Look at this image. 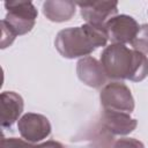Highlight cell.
<instances>
[{
    "mask_svg": "<svg viewBox=\"0 0 148 148\" xmlns=\"http://www.w3.org/2000/svg\"><path fill=\"white\" fill-rule=\"evenodd\" d=\"M101 64L109 79L140 82L148 76L146 54L123 44H110L101 54Z\"/></svg>",
    "mask_w": 148,
    "mask_h": 148,
    "instance_id": "obj_1",
    "label": "cell"
},
{
    "mask_svg": "<svg viewBox=\"0 0 148 148\" xmlns=\"http://www.w3.org/2000/svg\"><path fill=\"white\" fill-rule=\"evenodd\" d=\"M108 39L109 36L104 25L86 23L60 30L56 36L54 46L64 58H84L96 49L105 46Z\"/></svg>",
    "mask_w": 148,
    "mask_h": 148,
    "instance_id": "obj_2",
    "label": "cell"
},
{
    "mask_svg": "<svg viewBox=\"0 0 148 148\" xmlns=\"http://www.w3.org/2000/svg\"><path fill=\"white\" fill-rule=\"evenodd\" d=\"M5 8L7 14L3 20L16 36L31 31L38 16V12L31 1H7L5 2Z\"/></svg>",
    "mask_w": 148,
    "mask_h": 148,
    "instance_id": "obj_3",
    "label": "cell"
},
{
    "mask_svg": "<svg viewBox=\"0 0 148 148\" xmlns=\"http://www.w3.org/2000/svg\"><path fill=\"white\" fill-rule=\"evenodd\" d=\"M99 101L103 110L132 113L134 111V98L130 88L123 82L106 83L99 94Z\"/></svg>",
    "mask_w": 148,
    "mask_h": 148,
    "instance_id": "obj_4",
    "label": "cell"
},
{
    "mask_svg": "<svg viewBox=\"0 0 148 148\" xmlns=\"http://www.w3.org/2000/svg\"><path fill=\"white\" fill-rule=\"evenodd\" d=\"M17 128L23 140L31 143L42 141L51 134L50 120L40 113L28 112L23 114L17 121Z\"/></svg>",
    "mask_w": 148,
    "mask_h": 148,
    "instance_id": "obj_5",
    "label": "cell"
},
{
    "mask_svg": "<svg viewBox=\"0 0 148 148\" xmlns=\"http://www.w3.org/2000/svg\"><path fill=\"white\" fill-rule=\"evenodd\" d=\"M109 39L112 44H127L132 43L134 37L136 36L140 25L138 22L130 15H116L111 17L104 24Z\"/></svg>",
    "mask_w": 148,
    "mask_h": 148,
    "instance_id": "obj_6",
    "label": "cell"
},
{
    "mask_svg": "<svg viewBox=\"0 0 148 148\" xmlns=\"http://www.w3.org/2000/svg\"><path fill=\"white\" fill-rule=\"evenodd\" d=\"M81 16L87 23L104 25L111 17L118 13L117 1H79Z\"/></svg>",
    "mask_w": 148,
    "mask_h": 148,
    "instance_id": "obj_7",
    "label": "cell"
},
{
    "mask_svg": "<svg viewBox=\"0 0 148 148\" xmlns=\"http://www.w3.org/2000/svg\"><path fill=\"white\" fill-rule=\"evenodd\" d=\"M76 74L80 81H82L88 87L99 89L106 84L108 76L105 71L96 58L84 57L81 58L76 64Z\"/></svg>",
    "mask_w": 148,
    "mask_h": 148,
    "instance_id": "obj_8",
    "label": "cell"
},
{
    "mask_svg": "<svg viewBox=\"0 0 148 148\" xmlns=\"http://www.w3.org/2000/svg\"><path fill=\"white\" fill-rule=\"evenodd\" d=\"M101 124L102 128L111 135H126L135 130L138 121L130 113L103 110Z\"/></svg>",
    "mask_w": 148,
    "mask_h": 148,
    "instance_id": "obj_9",
    "label": "cell"
},
{
    "mask_svg": "<svg viewBox=\"0 0 148 148\" xmlns=\"http://www.w3.org/2000/svg\"><path fill=\"white\" fill-rule=\"evenodd\" d=\"M23 98L14 91L1 92V127L8 128L18 119L23 111Z\"/></svg>",
    "mask_w": 148,
    "mask_h": 148,
    "instance_id": "obj_10",
    "label": "cell"
},
{
    "mask_svg": "<svg viewBox=\"0 0 148 148\" xmlns=\"http://www.w3.org/2000/svg\"><path fill=\"white\" fill-rule=\"evenodd\" d=\"M76 2L69 0H47L43 3V14L52 22L69 21L75 14Z\"/></svg>",
    "mask_w": 148,
    "mask_h": 148,
    "instance_id": "obj_11",
    "label": "cell"
},
{
    "mask_svg": "<svg viewBox=\"0 0 148 148\" xmlns=\"http://www.w3.org/2000/svg\"><path fill=\"white\" fill-rule=\"evenodd\" d=\"M0 148H65L60 142L49 140L40 145H32L18 138H2Z\"/></svg>",
    "mask_w": 148,
    "mask_h": 148,
    "instance_id": "obj_12",
    "label": "cell"
},
{
    "mask_svg": "<svg viewBox=\"0 0 148 148\" xmlns=\"http://www.w3.org/2000/svg\"><path fill=\"white\" fill-rule=\"evenodd\" d=\"M133 50H136L143 54H148V24H142L134 39L131 43Z\"/></svg>",
    "mask_w": 148,
    "mask_h": 148,
    "instance_id": "obj_13",
    "label": "cell"
},
{
    "mask_svg": "<svg viewBox=\"0 0 148 148\" xmlns=\"http://www.w3.org/2000/svg\"><path fill=\"white\" fill-rule=\"evenodd\" d=\"M1 32H2V36H1V49H6L7 46H9L15 37H16V34L12 30V28L7 24V22L5 20H1Z\"/></svg>",
    "mask_w": 148,
    "mask_h": 148,
    "instance_id": "obj_14",
    "label": "cell"
},
{
    "mask_svg": "<svg viewBox=\"0 0 148 148\" xmlns=\"http://www.w3.org/2000/svg\"><path fill=\"white\" fill-rule=\"evenodd\" d=\"M112 148H145V145L134 138H120L113 142Z\"/></svg>",
    "mask_w": 148,
    "mask_h": 148,
    "instance_id": "obj_15",
    "label": "cell"
}]
</instances>
